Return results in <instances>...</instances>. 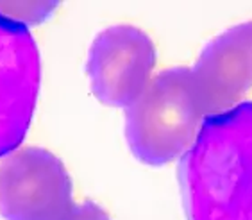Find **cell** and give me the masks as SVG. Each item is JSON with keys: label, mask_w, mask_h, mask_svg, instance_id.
<instances>
[{"label": "cell", "mask_w": 252, "mask_h": 220, "mask_svg": "<svg viewBox=\"0 0 252 220\" xmlns=\"http://www.w3.org/2000/svg\"><path fill=\"white\" fill-rule=\"evenodd\" d=\"M0 211L5 220H109L97 202H75L64 165L41 147L0 161Z\"/></svg>", "instance_id": "cell-3"}, {"label": "cell", "mask_w": 252, "mask_h": 220, "mask_svg": "<svg viewBox=\"0 0 252 220\" xmlns=\"http://www.w3.org/2000/svg\"><path fill=\"white\" fill-rule=\"evenodd\" d=\"M179 186L186 220H252V102L204 120Z\"/></svg>", "instance_id": "cell-1"}, {"label": "cell", "mask_w": 252, "mask_h": 220, "mask_svg": "<svg viewBox=\"0 0 252 220\" xmlns=\"http://www.w3.org/2000/svg\"><path fill=\"white\" fill-rule=\"evenodd\" d=\"M206 118L191 68H166L126 108L127 145L141 163L166 165L185 156Z\"/></svg>", "instance_id": "cell-2"}, {"label": "cell", "mask_w": 252, "mask_h": 220, "mask_svg": "<svg viewBox=\"0 0 252 220\" xmlns=\"http://www.w3.org/2000/svg\"><path fill=\"white\" fill-rule=\"evenodd\" d=\"M39 92V54L29 29L0 16V157L27 134Z\"/></svg>", "instance_id": "cell-5"}, {"label": "cell", "mask_w": 252, "mask_h": 220, "mask_svg": "<svg viewBox=\"0 0 252 220\" xmlns=\"http://www.w3.org/2000/svg\"><path fill=\"white\" fill-rule=\"evenodd\" d=\"M191 73L208 117L242 104L252 90V20L204 45Z\"/></svg>", "instance_id": "cell-6"}, {"label": "cell", "mask_w": 252, "mask_h": 220, "mask_svg": "<svg viewBox=\"0 0 252 220\" xmlns=\"http://www.w3.org/2000/svg\"><path fill=\"white\" fill-rule=\"evenodd\" d=\"M56 7V2H0V16L27 27L47 20Z\"/></svg>", "instance_id": "cell-7"}, {"label": "cell", "mask_w": 252, "mask_h": 220, "mask_svg": "<svg viewBox=\"0 0 252 220\" xmlns=\"http://www.w3.org/2000/svg\"><path fill=\"white\" fill-rule=\"evenodd\" d=\"M156 47L134 25H111L100 31L88 52V81L95 97L115 108H127L152 79Z\"/></svg>", "instance_id": "cell-4"}]
</instances>
